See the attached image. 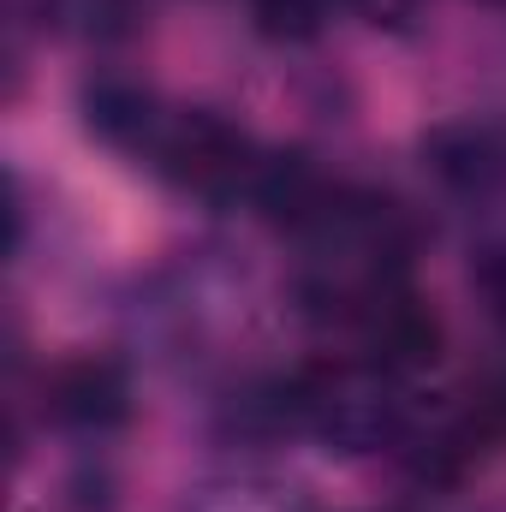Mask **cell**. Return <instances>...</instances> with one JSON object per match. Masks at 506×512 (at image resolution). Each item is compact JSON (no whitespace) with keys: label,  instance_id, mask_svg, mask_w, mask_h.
Segmentation results:
<instances>
[{"label":"cell","instance_id":"1","mask_svg":"<svg viewBox=\"0 0 506 512\" xmlns=\"http://www.w3.org/2000/svg\"><path fill=\"white\" fill-rule=\"evenodd\" d=\"M292 239H298L292 286H298L304 310L322 322H346V328L387 292H399L405 268H411L405 209L376 191H352V185H334L316 203V215L304 227H292Z\"/></svg>","mask_w":506,"mask_h":512},{"label":"cell","instance_id":"2","mask_svg":"<svg viewBox=\"0 0 506 512\" xmlns=\"http://www.w3.org/2000/svg\"><path fill=\"white\" fill-rule=\"evenodd\" d=\"M292 417L304 435H316L328 453H381L399 447L411 429V405L405 382L393 370H381L370 358H346V364H316L292 382Z\"/></svg>","mask_w":506,"mask_h":512},{"label":"cell","instance_id":"3","mask_svg":"<svg viewBox=\"0 0 506 512\" xmlns=\"http://www.w3.org/2000/svg\"><path fill=\"white\" fill-rule=\"evenodd\" d=\"M137 161L155 167L179 191H197L209 203H233L251 191L262 149L239 126H227L203 108H155V120L137 143Z\"/></svg>","mask_w":506,"mask_h":512},{"label":"cell","instance_id":"4","mask_svg":"<svg viewBox=\"0 0 506 512\" xmlns=\"http://www.w3.org/2000/svg\"><path fill=\"white\" fill-rule=\"evenodd\" d=\"M42 411L66 435H114L131 417V382L114 358H66L42 382Z\"/></svg>","mask_w":506,"mask_h":512},{"label":"cell","instance_id":"5","mask_svg":"<svg viewBox=\"0 0 506 512\" xmlns=\"http://www.w3.org/2000/svg\"><path fill=\"white\" fill-rule=\"evenodd\" d=\"M423 167L453 197H495L506 185V131L489 120H447L423 137Z\"/></svg>","mask_w":506,"mask_h":512},{"label":"cell","instance_id":"6","mask_svg":"<svg viewBox=\"0 0 506 512\" xmlns=\"http://www.w3.org/2000/svg\"><path fill=\"white\" fill-rule=\"evenodd\" d=\"M352 328H358V340H364V358L381 364V370H393L399 382L417 376V370H429L435 352H441V322H435L429 304H417L405 286L387 292L381 304H370Z\"/></svg>","mask_w":506,"mask_h":512},{"label":"cell","instance_id":"7","mask_svg":"<svg viewBox=\"0 0 506 512\" xmlns=\"http://www.w3.org/2000/svg\"><path fill=\"white\" fill-rule=\"evenodd\" d=\"M185 512H310V501H304L298 483L256 477V471H233V477L203 483Z\"/></svg>","mask_w":506,"mask_h":512},{"label":"cell","instance_id":"8","mask_svg":"<svg viewBox=\"0 0 506 512\" xmlns=\"http://www.w3.org/2000/svg\"><path fill=\"white\" fill-rule=\"evenodd\" d=\"M251 12H256L262 36H274V42H310L328 24L334 0H251Z\"/></svg>","mask_w":506,"mask_h":512},{"label":"cell","instance_id":"9","mask_svg":"<svg viewBox=\"0 0 506 512\" xmlns=\"http://www.w3.org/2000/svg\"><path fill=\"white\" fill-rule=\"evenodd\" d=\"M471 292L483 298V310L506 328V245H483L471 262Z\"/></svg>","mask_w":506,"mask_h":512},{"label":"cell","instance_id":"10","mask_svg":"<svg viewBox=\"0 0 506 512\" xmlns=\"http://www.w3.org/2000/svg\"><path fill=\"white\" fill-rule=\"evenodd\" d=\"M346 6H352V12H364L370 24H381V30H405L429 0H346Z\"/></svg>","mask_w":506,"mask_h":512}]
</instances>
